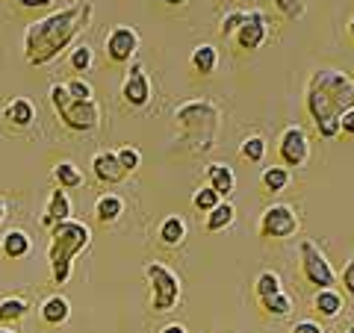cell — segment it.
I'll list each match as a JSON object with an SVG mask.
<instances>
[{
    "mask_svg": "<svg viewBox=\"0 0 354 333\" xmlns=\"http://www.w3.org/2000/svg\"><path fill=\"white\" fill-rule=\"evenodd\" d=\"M115 157H118L121 169H124L127 174H130V171H136V169H139V162H142V153H139V148H133V145L118 148V151H115Z\"/></svg>",
    "mask_w": 354,
    "mask_h": 333,
    "instance_id": "32",
    "label": "cell"
},
{
    "mask_svg": "<svg viewBox=\"0 0 354 333\" xmlns=\"http://www.w3.org/2000/svg\"><path fill=\"white\" fill-rule=\"evenodd\" d=\"M348 36H351V39H354V18H351V21H348Z\"/></svg>",
    "mask_w": 354,
    "mask_h": 333,
    "instance_id": "42",
    "label": "cell"
},
{
    "mask_svg": "<svg viewBox=\"0 0 354 333\" xmlns=\"http://www.w3.org/2000/svg\"><path fill=\"white\" fill-rule=\"evenodd\" d=\"M50 106L57 109L59 121L68 130L74 133H92L97 124H101V106H97V101L92 97V101H74V97L65 92V86H50Z\"/></svg>",
    "mask_w": 354,
    "mask_h": 333,
    "instance_id": "5",
    "label": "cell"
},
{
    "mask_svg": "<svg viewBox=\"0 0 354 333\" xmlns=\"http://www.w3.org/2000/svg\"><path fill=\"white\" fill-rule=\"evenodd\" d=\"M104 48H106V57L118 62V65H124L130 62L133 57H136V50H139V32L127 27V24H118L109 30V36L104 41Z\"/></svg>",
    "mask_w": 354,
    "mask_h": 333,
    "instance_id": "10",
    "label": "cell"
},
{
    "mask_svg": "<svg viewBox=\"0 0 354 333\" xmlns=\"http://www.w3.org/2000/svg\"><path fill=\"white\" fill-rule=\"evenodd\" d=\"M0 221H3V201H0Z\"/></svg>",
    "mask_w": 354,
    "mask_h": 333,
    "instance_id": "43",
    "label": "cell"
},
{
    "mask_svg": "<svg viewBox=\"0 0 354 333\" xmlns=\"http://www.w3.org/2000/svg\"><path fill=\"white\" fill-rule=\"evenodd\" d=\"M71 68L77 74H86L88 68H92V48H88V44H77V48L71 50Z\"/></svg>",
    "mask_w": 354,
    "mask_h": 333,
    "instance_id": "31",
    "label": "cell"
},
{
    "mask_svg": "<svg viewBox=\"0 0 354 333\" xmlns=\"http://www.w3.org/2000/svg\"><path fill=\"white\" fill-rule=\"evenodd\" d=\"M192 68L201 74V77H209L216 68H218V50L216 44H198L192 50Z\"/></svg>",
    "mask_w": 354,
    "mask_h": 333,
    "instance_id": "17",
    "label": "cell"
},
{
    "mask_svg": "<svg viewBox=\"0 0 354 333\" xmlns=\"http://www.w3.org/2000/svg\"><path fill=\"white\" fill-rule=\"evenodd\" d=\"M18 6H24V9H36V6H50L53 0H15Z\"/></svg>",
    "mask_w": 354,
    "mask_h": 333,
    "instance_id": "39",
    "label": "cell"
},
{
    "mask_svg": "<svg viewBox=\"0 0 354 333\" xmlns=\"http://www.w3.org/2000/svg\"><path fill=\"white\" fill-rule=\"evenodd\" d=\"M298 257H301V274L310 286H319V289H334L337 286V272L330 269V263L322 251H319L316 242L304 239L298 245Z\"/></svg>",
    "mask_w": 354,
    "mask_h": 333,
    "instance_id": "7",
    "label": "cell"
},
{
    "mask_svg": "<svg viewBox=\"0 0 354 333\" xmlns=\"http://www.w3.org/2000/svg\"><path fill=\"white\" fill-rule=\"evenodd\" d=\"M124 213V201H121L118 195H101L95 204V216L97 221H104V225H113V221Z\"/></svg>",
    "mask_w": 354,
    "mask_h": 333,
    "instance_id": "21",
    "label": "cell"
},
{
    "mask_svg": "<svg viewBox=\"0 0 354 333\" xmlns=\"http://www.w3.org/2000/svg\"><path fill=\"white\" fill-rule=\"evenodd\" d=\"M304 106L310 118L316 121V130L322 139L339 136V118L354 106V80L346 71L319 68L307 80Z\"/></svg>",
    "mask_w": 354,
    "mask_h": 333,
    "instance_id": "2",
    "label": "cell"
},
{
    "mask_svg": "<svg viewBox=\"0 0 354 333\" xmlns=\"http://www.w3.org/2000/svg\"><path fill=\"white\" fill-rule=\"evenodd\" d=\"M245 9H234V12H227L225 18H221V36H234V32L239 30V24H242V21H245Z\"/></svg>",
    "mask_w": 354,
    "mask_h": 333,
    "instance_id": "33",
    "label": "cell"
},
{
    "mask_svg": "<svg viewBox=\"0 0 354 333\" xmlns=\"http://www.w3.org/2000/svg\"><path fill=\"white\" fill-rule=\"evenodd\" d=\"M121 97L130 104V106H145L151 101V80L145 74V65L142 62H133L130 71L124 77V83H121Z\"/></svg>",
    "mask_w": 354,
    "mask_h": 333,
    "instance_id": "11",
    "label": "cell"
},
{
    "mask_svg": "<svg viewBox=\"0 0 354 333\" xmlns=\"http://www.w3.org/2000/svg\"><path fill=\"white\" fill-rule=\"evenodd\" d=\"M65 218H71V201L62 189H57V192H50V201H48V209H44V216H41V225L53 227Z\"/></svg>",
    "mask_w": 354,
    "mask_h": 333,
    "instance_id": "15",
    "label": "cell"
},
{
    "mask_svg": "<svg viewBox=\"0 0 354 333\" xmlns=\"http://www.w3.org/2000/svg\"><path fill=\"white\" fill-rule=\"evenodd\" d=\"M313 307L322 318H337L339 310H342V298H339L337 289H319L316 298H313Z\"/></svg>",
    "mask_w": 354,
    "mask_h": 333,
    "instance_id": "20",
    "label": "cell"
},
{
    "mask_svg": "<svg viewBox=\"0 0 354 333\" xmlns=\"http://www.w3.org/2000/svg\"><path fill=\"white\" fill-rule=\"evenodd\" d=\"M160 3H165V6H183V3H189V0H160Z\"/></svg>",
    "mask_w": 354,
    "mask_h": 333,
    "instance_id": "41",
    "label": "cell"
},
{
    "mask_svg": "<svg viewBox=\"0 0 354 333\" xmlns=\"http://www.w3.org/2000/svg\"><path fill=\"white\" fill-rule=\"evenodd\" d=\"M342 286H346V292H348V298H354V260L342 269Z\"/></svg>",
    "mask_w": 354,
    "mask_h": 333,
    "instance_id": "37",
    "label": "cell"
},
{
    "mask_svg": "<svg viewBox=\"0 0 354 333\" xmlns=\"http://www.w3.org/2000/svg\"><path fill=\"white\" fill-rule=\"evenodd\" d=\"M218 204H221V198H218L209 186H201V189H198V192L192 195V207L201 209V213H209V209H216Z\"/></svg>",
    "mask_w": 354,
    "mask_h": 333,
    "instance_id": "30",
    "label": "cell"
},
{
    "mask_svg": "<svg viewBox=\"0 0 354 333\" xmlns=\"http://www.w3.org/2000/svg\"><path fill=\"white\" fill-rule=\"evenodd\" d=\"M145 277L151 280L153 313H169L180 301V277L162 263H145Z\"/></svg>",
    "mask_w": 354,
    "mask_h": 333,
    "instance_id": "6",
    "label": "cell"
},
{
    "mask_svg": "<svg viewBox=\"0 0 354 333\" xmlns=\"http://www.w3.org/2000/svg\"><path fill=\"white\" fill-rule=\"evenodd\" d=\"M174 121L180 127L183 142L189 145L195 153H207L216 148L218 139V127H221V113L213 101H186L174 109Z\"/></svg>",
    "mask_w": 354,
    "mask_h": 333,
    "instance_id": "3",
    "label": "cell"
},
{
    "mask_svg": "<svg viewBox=\"0 0 354 333\" xmlns=\"http://www.w3.org/2000/svg\"><path fill=\"white\" fill-rule=\"evenodd\" d=\"M207 186L213 189V192L221 198V201H227V195L236 189V174L230 169L227 162H209L207 165Z\"/></svg>",
    "mask_w": 354,
    "mask_h": 333,
    "instance_id": "13",
    "label": "cell"
},
{
    "mask_svg": "<svg viewBox=\"0 0 354 333\" xmlns=\"http://www.w3.org/2000/svg\"><path fill=\"white\" fill-rule=\"evenodd\" d=\"M339 133H346V136H354V106L348 109V113H342V118H339Z\"/></svg>",
    "mask_w": 354,
    "mask_h": 333,
    "instance_id": "38",
    "label": "cell"
},
{
    "mask_svg": "<svg viewBox=\"0 0 354 333\" xmlns=\"http://www.w3.org/2000/svg\"><path fill=\"white\" fill-rule=\"evenodd\" d=\"M92 169H95V177L101 183H121L127 177V171L121 169V162H118V157L113 151H106V153H97V157L92 160Z\"/></svg>",
    "mask_w": 354,
    "mask_h": 333,
    "instance_id": "14",
    "label": "cell"
},
{
    "mask_svg": "<svg viewBox=\"0 0 354 333\" xmlns=\"http://www.w3.org/2000/svg\"><path fill=\"white\" fill-rule=\"evenodd\" d=\"M0 333H12V330H3V327H0Z\"/></svg>",
    "mask_w": 354,
    "mask_h": 333,
    "instance_id": "45",
    "label": "cell"
},
{
    "mask_svg": "<svg viewBox=\"0 0 354 333\" xmlns=\"http://www.w3.org/2000/svg\"><path fill=\"white\" fill-rule=\"evenodd\" d=\"M3 254L9 260H21L30 254V236L24 230H9L3 236Z\"/></svg>",
    "mask_w": 354,
    "mask_h": 333,
    "instance_id": "22",
    "label": "cell"
},
{
    "mask_svg": "<svg viewBox=\"0 0 354 333\" xmlns=\"http://www.w3.org/2000/svg\"><path fill=\"white\" fill-rule=\"evenodd\" d=\"M27 301L24 298H6V301H0V325H9V321H18L27 316Z\"/></svg>",
    "mask_w": 354,
    "mask_h": 333,
    "instance_id": "28",
    "label": "cell"
},
{
    "mask_svg": "<svg viewBox=\"0 0 354 333\" xmlns=\"http://www.w3.org/2000/svg\"><path fill=\"white\" fill-rule=\"evenodd\" d=\"M160 333H186V327L183 325H165Z\"/></svg>",
    "mask_w": 354,
    "mask_h": 333,
    "instance_id": "40",
    "label": "cell"
},
{
    "mask_svg": "<svg viewBox=\"0 0 354 333\" xmlns=\"http://www.w3.org/2000/svg\"><path fill=\"white\" fill-rule=\"evenodd\" d=\"M278 153H281V162L283 169H301V165L310 160V139L301 127H286L281 133V145H278Z\"/></svg>",
    "mask_w": 354,
    "mask_h": 333,
    "instance_id": "9",
    "label": "cell"
},
{
    "mask_svg": "<svg viewBox=\"0 0 354 333\" xmlns=\"http://www.w3.org/2000/svg\"><path fill=\"white\" fill-rule=\"evenodd\" d=\"M346 333H354V325H351V327H348V330H346Z\"/></svg>",
    "mask_w": 354,
    "mask_h": 333,
    "instance_id": "44",
    "label": "cell"
},
{
    "mask_svg": "<svg viewBox=\"0 0 354 333\" xmlns=\"http://www.w3.org/2000/svg\"><path fill=\"white\" fill-rule=\"evenodd\" d=\"M160 239H162V245H169V248L183 245V239H186V221L180 216H169L160 225Z\"/></svg>",
    "mask_w": 354,
    "mask_h": 333,
    "instance_id": "19",
    "label": "cell"
},
{
    "mask_svg": "<svg viewBox=\"0 0 354 333\" xmlns=\"http://www.w3.org/2000/svg\"><path fill=\"white\" fill-rule=\"evenodd\" d=\"M298 216H295V209L292 207H286V204H272L269 209H263V216H260V236L263 239H290L298 233Z\"/></svg>",
    "mask_w": 354,
    "mask_h": 333,
    "instance_id": "8",
    "label": "cell"
},
{
    "mask_svg": "<svg viewBox=\"0 0 354 333\" xmlns=\"http://www.w3.org/2000/svg\"><path fill=\"white\" fill-rule=\"evenodd\" d=\"M266 151H269V145H266V139L263 136H248L245 142H242V148H239V157L245 160V162H263L266 157Z\"/></svg>",
    "mask_w": 354,
    "mask_h": 333,
    "instance_id": "27",
    "label": "cell"
},
{
    "mask_svg": "<svg viewBox=\"0 0 354 333\" xmlns=\"http://www.w3.org/2000/svg\"><path fill=\"white\" fill-rule=\"evenodd\" d=\"M6 118L12 121L15 127H27L32 121V104L27 101V97H15V101L6 106Z\"/></svg>",
    "mask_w": 354,
    "mask_h": 333,
    "instance_id": "26",
    "label": "cell"
},
{
    "mask_svg": "<svg viewBox=\"0 0 354 333\" xmlns=\"http://www.w3.org/2000/svg\"><path fill=\"white\" fill-rule=\"evenodd\" d=\"M53 177H57L59 189H77V186H83V171L77 169L74 162H59L57 169H53Z\"/></svg>",
    "mask_w": 354,
    "mask_h": 333,
    "instance_id": "25",
    "label": "cell"
},
{
    "mask_svg": "<svg viewBox=\"0 0 354 333\" xmlns=\"http://www.w3.org/2000/svg\"><path fill=\"white\" fill-rule=\"evenodd\" d=\"M266 36H269V21H266L263 12H248L245 21L239 24V30L234 32L239 50H260Z\"/></svg>",
    "mask_w": 354,
    "mask_h": 333,
    "instance_id": "12",
    "label": "cell"
},
{
    "mask_svg": "<svg viewBox=\"0 0 354 333\" xmlns=\"http://www.w3.org/2000/svg\"><path fill=\"white\" fill-rule=\"evenodd\" d=\"M92 12H95V6L86 3V0H80V3H71V6L59 9V12L36 21V24H30L27 36H24V57H27V62L36 65V68L53 62L88 27Z\"/></svg>",
    "mask_w": 354,
    "mask_h": 333,
    "instance_id": "1",
    "label": "cell"
},
{
    "mask_svg": "<svg viewBox=\"0 0 354 333\" xmlns=\"http://www.w3.org/2000/svg\"><path fill=\"white\" fill-rule=\"evenodd\" d=\"M236 221V207L230 201H221L216 209H209L207 213V230L209 233H221L225 227H230Z\"/></svg>",
    "mask_w": 354,
    "mask_h": 333,
    "instance_id": "18",
    "label": "cell"
},
{
    "mask_svg": "<svg viewBox=\"0 0 354 333\" xmlns=\"http://www.w3.org/2000/svg\"><path fill=\"white\" fill-rule=\"evenodd\" d=\"M88 242H92V230H88L83 221L65 218V221H59V225L50 227L48 260H50V269H53V280H57L59 286L68 280L74 257L88 248Z\"/></svg>",
    "mask_w": 354,
    "mask_h": 333,
    "instance_id": "4",
    "label": "cell"
},
{
    "mask_svg": "<svg viewBox=\"0 0 354 333\" xmlns=\"http://www.w3.org/2000/svg\"><path fill=\"white\" fill-rule=\"evenodd\" d=\"M65 92H68L74 101H92L95 97V92H92V86H88L86 80H80V77H77V80H71L68 86H65Z\"/></svg>",
    "mask_w": 354,
    "mask_h": 333,
    "instance_id": "35",
    "label": "cell"
},
{
    "mask_svg": "<svg viewBox=\"0 0 354 333\" xmlns=\"http://www.w3.org/2000/svg\"><path fill=\"white\" fill-rule=\"evenodd\" d=\"M290 333H325V330H322V325H319V321L304 318V321H298V325H295Z\"/></svg>",
    "mask_w": 354,
    "mask_h": 333,
    "instance_id": "36",
    "label": "cell"
},
{
    "mask_svg": "<svg viewBox=\"0 0 354 333\" xmlns=\"http://www.w3.org/2000/svg\"><path fill=\"white\" fill-rule=\"evenodd\" d=\"M260 307L266 310V316L272 318H286L292 310V298L286 292H278V295H269V298H260Z\"/></svg>",
    "mask_w": 354,
    "mask_h": 333,
    "instance_id": "24",
    "label": "cell"
},
{
    "mask_svg": "<svg viewBox=\"0 0 354 333\" xmlns=\"http://www.w3.org/2000/svg\"><path fill=\"white\" fill-rule=\"evenodd\" d=\"M254 292H257V298H269V295L283 292L281 277L274 274V272H263V274L257 277V283H254Z\"/></svg>",
    "mask_w": 354,
    "mask_h": 333,
    "instance_id": "29",
    "label": "cell"
},
{
    "mask_svg": "<svg viewBox=\"0 0 354 333\" xmlns=\"http://www.w3.org/2000/svg\"><path fill=\"white\" fill-rule=\"evenodd\" d=\"M307 3L310 0H274V6H278L286 18H301L307 12Z\"/></svg>",
    "mask_w": 354,
    "mask_h": 333,
    "instance_id": "34",
    "label": "cell"
},
{
    "mask_svg": "<svg viewBox=\"0 0 354 333\" xmlns=\"http://www.w3.org/2000/svg\"><path fill=\"white\" fill-rule=\"evenodd\" d=\"M68 316H71V304H68V298H62V295H53L41 304V318H44V325H50V327L65 325Z\"/></svg>",
    "mask_w": 354,
    "mask_h": 333,
    "instance_id": "16",
    "label": "cell"
},
{
    "mask_svg": "<svg viewBox=\"0 0 354 333\" xmlns=\"http://www.w3.org/2000/svg\"><path fill=\"white\" fill-rule=\"evenodd\" d=\"M290 169H283V165H272V169H263V177H260V183L266 192H283L286 186H290Z\"/></svg>",
    "mask_w": 354,
    "mask_h": 333,
    "instance_id": "23",
    "label": "cell"
}]
</instances>
